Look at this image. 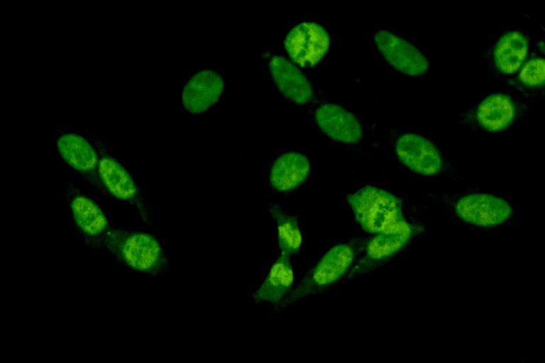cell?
Masks as SVG:
<instances>
[{"mask_svg": "<svg viewBox=\"0 0 545 363\" xmlns=\"http://www.w3.org/2000/svg\"><path fill=\"white\" fill-rule=\"evenodd\" d=\"M370 237L353 238L332 246L305 274L274 314L305 297L321 293L346 278Z\"/></svg>", "mask_w": 545, "mask_h": 363, "instance_id": "cell-1", "label": "cell"}, {"mask_svg": "<svg viewBox=\"0 0 545 363\" xmlns=\"http://www.w3.org/2000/svg\"><path fill=\"white\" fill-rule=\"evenodd\" d=\"M121 264L151 276L168 274L170 262L159 240L145 232L109 230L101 246Z\"/></svg>", "mask_w": 545, "mask_h": 363, "instance_id": "cell-2", "label": "cell"}, {"mask_svg": "<svg viewBox=\"0 0 545 363\" xmlns=\"http://www.w3.org/2000/svg\"><path fill=\"white\" fill-rule=\"evenodd\" d=\"M426 198L445 206L466 224L481 228H492L507 224L514 210L505 199L483 191L454 194H428Z\"/></svg>", "mask_w": 545, "mask_h": 363, "instance_id": "cell-3", "label": "cell"}, {"mask_svg": "<svg viewBox=\"0 0 545 363\" xmlns=\"http://www.w3.org/2000/svg\"><path fill=\"white\" fill-rule=\"evenodd\" d=\"M346 200L356 222L368 233L392 231L408 222L401 200L377 186H364L348 194Z\"/></svg>", "mask_w": 545, "mask_h": 363, "instance_id": "cell-4", "label": "cell"}, {"mask_svg": "<svg viewBox=\"0 0 545 363\" xmlns=\"http://www.w3.org/2000/svg\"><path fill=\"white\" fill-rule=\"evenodd\" d=\"M421 230L419 223L408 221L394 230L370 237L363 255L356 262L346 279H353L378 269L401 252Z\"/></svg>", "mask_w": 545, "mask_h": 363, "instance_id": "cell-5", "label": "cell"}, {"mask_svg": "<svg viewBox=\"0 0 545 363\" xmlns=\"http://www.w3.org/2000/svg\"><path fill=\"white\" fill-rule=\"evenodd\" d=\"M330 43L327 31L315 22L305 21L294 26L285 39V50L302 67L316 65L326 53Z\"/></svg>", "mask_w": 545, "mask_h": 363, "instance_id": "cell-6", "label": "cell"}, {"mask_svg": "<svg viewBox=\"0 0 545 363\" xmlns=\"http://www.w3.org/2000/svg\"><path fill=\"white\" fill-rule=\"evenodd\" d=\"M98 172L108 194L131 204L143 222L153 224L147 203L128 172L116 160L105 156L99 160Z\"/></svg>", "mask_w": 545, "mask_h": 363, "instance_id": "cell-7", "label": "cell"}, {"mask_svg": "<svg viewBox=\"0 0 545 363\" xmlns=\"http://www.w3.org/2000/svg\"><path fill=\"white\" fill-rule=\"evenodd\" d=\"M395 150L400 162L415 173L432 176L445 170L440 152L422 136L414 133L404 134L397 140Z\"/></svg>", "mask_w": 545, "mask_h": 363, "instance_id": "cell-8", "label": "cell"}, {"mask_svg": "<svg viewBox=\"0 0 545 363\" xmlns=\"http://www.w3.org/2000/svg\"><path fill=\"white\" fill-rule=\"evenodd\" d=\"M374 40L386 61L399 72L409 76H419L427 71L426 58L406 40L385 30L378 31Z\"/></svg>", "mask_w": 545, "mask_h": 363, "instance_id": "cell-9", "label": "cell"}, {"mask_svg": "<svg viewBox=\"0 0 545 363\" xmlns=\"http://www.w3.org/2000/svg\"><path fill=\"white\" fill-rule=\"evenodd\" d=\"M66 197L75 223L91 246L99 247L110 230L106 218L99 206L72 184H68Z\"/></svg>", "mask_w": 545, "mask_h": 363, "instance_id": "cell-10", "label": "cell"}, {"mask_svg": "<svg viewBox=\"0 0 545 363\" xmlns=\"http://www.w3.org/2000/svg\"><path fill=\"white\" fill-rule=\"evenodd\" d=\"M57 146L60 155L70 167L104 194H108L99 177L97 155L87 140L76 134L67 133L59 138Z\"/></svg>", "mask_w": 545, "mask_h": 363, "instance_id": "cell-11", "label": "cell"}, {"mask_svg": "<svg viewBox=\"0 0 545 363\" xmlns=\"http://www.w3.org/2000/svg\"><path fill=\"white\" fill-rule=\"evenodd\" d=\"M224 89V82L219 74L209 69L199 71L182 89V106L191 113H203L219 101Z\"/></svg>", "mask_w": 545, "mask_h": 363, "instance_id": "cell-12", "label": "cell"}, {"mask_svg": "<svg viewBox=\"0 0 545 363\" xmlns=\"http://www.w3.org/2000/svg\"><path fill=\"white\" fill-rule=\"evenodd\" d=\"M294 272L290 257L280 253L261 284L248 297L255 304H271L277 308L293 289Z\"/></svg>", "mask_w": 545, "mask_h": 363, "instance_id": "cell-13", "label": "cell"}, {"mask_svg": "<svg viewBox=\"0 0 545 363\" xmlns=\"http://www.w3.org/2000/svg\"><path fill=\"white\" fill-rule=\"evenodd\" d=\"M314 118L321 130L335 141L355 144L362 138V127L358 118L340 105L320 106L314 113Z\"/></svg>", "mask_w": 545, "mask_h": 363, "instance_id": "cell-14", "label": "cell"}, {"mask_svg": "<svg viewBox=\"0 0 545 363\" xmlns=\"http://www.w3.org/2000/svg\"><path fill=\"white\" fill-rule=\"evenodd\" d=\"M269 69L275 85L286 98L297 104L312 100L314 92L309 81L287 59L280 55L272 57Z\"/></svg>", "mask_w": 545, "mask_h": 363, "instance_id": "cell-15", "label": "cell"}, {"mask_svg": "<svg viewBox=\"0 0 545 363\" xmlns=\"http://www.w3.org/2000/svg\"><path fill=\"white\" fill-rule=\"evenodd\" d=\"M309 173L310 162L304 155L287 152L279 155L271 164L268 181L273 190L287 193L302 184Z\"/></svg>", "mask_w": 545, "mask_h": 363, "instance_id": "cell-16", "label": "cell"}, {"mask_svg": "<svg viewBox=\"0 0 545 363\" xmlns=\"http://www.w3.org/2000/svg\"><path fill=\"white\" fill-rule=\"evenodd\" d=\"M515 116V106L511 99L496 94L485 98L478 106L477 119L485 129L500 131L507 128Z\"/></svg>", "mask_w": 545, "mask_h": 363, "instance_id": "cell-17", "label": "cell"}, {"mask_svg": "<svg viewBox=\"0 0 545 363\" xmlns=\"http://www.w3.org/2000/svg\"><path fill=\"white\" fill-rule=\"evenodd\" d=\"M528 50L526 38L513 31L502 35L498 40L494 52L497 68L504 74L516 72L524 60Z\"/></svg>", "mask_w": 545, "mask_h": 363, "instance_id": "cell-18", "label": "cell"}, {"mask_svg": "<svg viewBox=\"0 0 545 363\" xmlns=\"http://www.w3.org/2000/svg\"><path fill=\"white\" fill-rule=\"evenodd\" d=\"M268 211L270 217L276 223L280 253L286 254L290 257L296 255L302 242L297 217L285 213L275 202L269 203Z\"/></svg>", "mask_w": 545, "mask_h": 363, "instance_id": "cell-19", "label": "cell"}, {"mask_svg": "<svg viewBox=\"0 0 545 363\" xmlns=\"http://www.w3.org/2000/svg\"><path fill=\"white\" fill-rule=\"evenodd\" d=\"M545 62L542 58H535L524 65L519 73V79L525 85L538 86L544 82Z\"/></svg>", "mask_w": 545, "mask_h": 363, "instance_id": "cell-20", "label": "cell"}]
</instances>
